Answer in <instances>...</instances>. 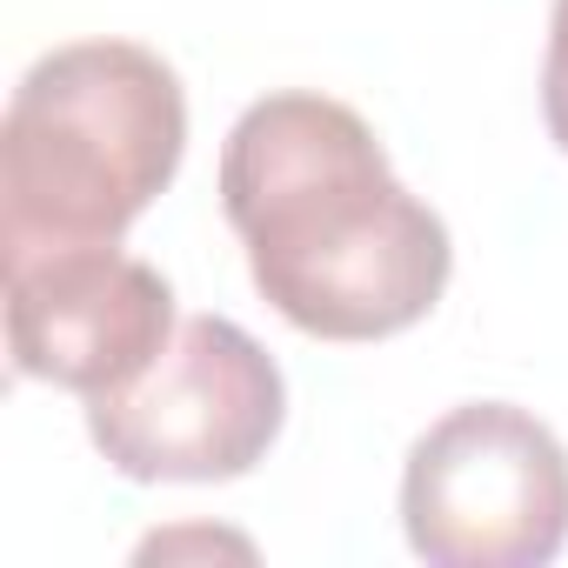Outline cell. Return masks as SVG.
Segmentation results:
<instances>
[{
    "label": "cell",
    "instance_id": "8992f818",
    "mask_svg": "<svg viewBox=\"0 0 568 568\" xmlns=\"http://www.w3.org/2000/svg\"><path fill=\"white\" fill-rule=\"evenodd\" d=\"M541 114L555 148L568 154V0H555V21H548V61H541Z\"/></svg>",
    "mask_w": 568,
    "mask_h": 568
},
{
    "label": "cell",
    "instance_id": "277c9868",
    "mask_svg": "<svg viewBox=\"0 0 568 568\" xmlns=\"http://www.w3.org/2000/svg\"><path fill=\"white\" fill-rule=\"evenodd\" d=\"M281 415L288 388L267 348L221 315H194L148 375L88 402V435L128 481H234L274 448Z\"/></svg>",
    "mask_w": 568,
    "mask_h": 568
},
{
    "label": "cell",
    "instance_id": "6da1fadb",
    "mask_svg": "<svg viewBox=\"0 0 568 568\" xmlns=\"http://www.w3.org/2000/svg\"><path fill=\"white\" fill-rule=\"evenodd\" d=\"M221 207L261 302L315 342L415 328L448 288V227L415 201L375 128L328 94H267L221 148Z\"/></svg>",
    "mask_w": 568,
    "mask_h": 568
},
{
    "label": "cell",
    "instance_id": "5b68a950",
    "mask_svg": "<svg viewBox=\"0 0 568 568\" xmlns=\"http://www.w3.org/2000/svg\"><path fill=\"white\" fill-rule=\"evenodd\" d=\"M8 267V355L14 375L68 388L81 402L128 388L174 342V288L161 267L94 247H48Z\"/></svg>",
    "mask_w": 568,
    "mask_h": 568
},
{
    "label": "cell",
    "instance_id": "7a4b0ae2",
    "mask_svg": "<svg viewBox=\"0 0 568 568\" xmlns=\"http://www.w3.org/2000/svg\"><path fill=\"white\" fill-rule=\"evenodd\" d=\"M187 101L161 54L74 41L41 54L0 121V261L121 241L174 181Z\"/></svg>",
    "mask_w": 568,
    "mask_h": 568
},
{
    "label": "cell",
    "instance_id": "3957f363",
    "mask_svg": "<svg viewBox=\"0 0 568 568\" xmlns=\"http://www.w3.org/2000/svg\"><path fill=\"white\" fill-rule=\"evenodd\" d=\"M402 528L428 568H541L568 541V448L515 402L448 408L408 448Z\"/></svg>",
    "mask_w": 568,
    "mask_h": 568
}]
</instances>
